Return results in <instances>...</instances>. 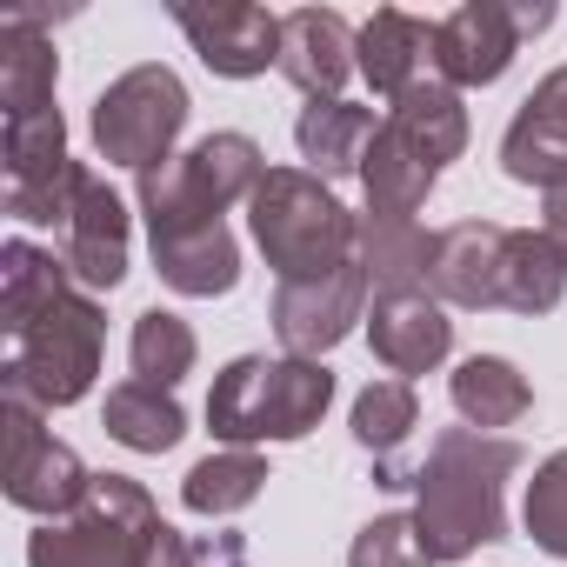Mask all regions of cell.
Listing matches in <instances>:
<instances>
[{"instance_id": "cell-1", "label": "cell", "mask_w": 567, "mask_h": 567, "mask_svg": "<svg viewBox=\"0 0 567 567\" xmlns=\"http://www.w3.org/2000/svg\"><path fill=\"white\" fill-rule=\"evenodd\" d=\"M520 447L481 427H441L427 461L414 467V527L434 560H467L487 540H507V474Z\"/></svg>"}, {"instance_id": "cell-2", "label": "cell", "mask_w": 567, "mask_h": 567, "mask_svg": "<svg viewBox=\"0 0 567 567\" xmlns=\"http://www.w3.org/2000/svg\"><path fill=\"white\" fill-rule=\"evenodd\" d=\"M334 401V374L321 361H301V354H240L214 374V394H207V427L214 441L227 447H254V441H301L321 427Z\"/></svg>"}, {"instance_id": "cell-3", "label": "cell", "mask_w": 567, "mask_h": 567, "mask_svg": "<svg viewBox=\"0 0 567 567\" xmlns=\"http://www.w3.org/2000/svg\"><path fill=\"white\" fill-rule=\"evenodd\" d=\"M247 227L280 280H315L354 260L361 214H348L334 187L308 167H267V181L247 200Z\"/></svg>"}, {"instance_id": "cell-4", "label": "cell", "mask_w": 567, "mask_h": 567, "mask_svg": "<svg viewBox=\"0 0 567 567\" xmlns=\"http://www.w3.org/2000/svg\"><path fill=\"white\" fill-rule=\"evenodd\" d=\"M260 181H267V161L247 134H207L187 154L147 167L134 200L147 234H181V227H214L234 200H254Z\"/></svg>"}, {"instance_id": "cell-5", "label": "cell", "mask_w": 567, "mask_h": 567, "mask_svg": "<svg viewBox=\"0 0 567 567\" xmlns=\"http://www.w3.org/2000/svg\"><path fill=\"white\" fill-rule=\"evenodd\" d=\"M8 341H14V354H8V368H0V394H28L34 408H74L94 388V374H101L107 321H101L94 295L68 288L54 308H41Z\"/></svg>"}, {"instance_id": "cell-6", "label": "cell", "mask_w": 567, "mask_h": 567, "mask_svg": "<svg viewBox=\"0 0 567 567\" xmlns=\"http://www.w3.org/2000/svg\"><path fill=\"white\" fill-rule=\"evenodd\" d=\"M161 507L127 474H94L87 501L61 520H41L28 540V567H141Z\"/></svg>"}, {"instance_id": "cell-7", "label": "cell", "mask_w": 567, "mask_h": 567, "mask_svg": "<svg viewBox=\"0 0 567 567\" xmlns=\"http://www.w3.org/2000/svg\"><path fill=\"white\" fill-rule=\"evenodd\" d=\"M181 127H187V87H181V74L161 68V61L127 68V74L107 81L101 101H94V147H101V161L134 167V174L174 161Z\"/></svg>"}, {"instance_id": "cell-8", "label": "cell", "mask_w": 567, "mask_h": 567, "mask_svg": "<svg viewBox=\"0 0 567 567\" xmlns=\"http://www.w3.org/2000/svg\"><path fill=\"white\" fill-rule=\"evenodd\" d=\"M554 21V8L540 0V8H507V0H467V8H454L447 21H434V74L447 87H494L520 41L540 34Z\"/></svg>"}, {"instance_id": "cell-9", "label": "cell", "mask_w": 567, "mask_h": 567, "mask_svg": "<svg viewBox=\"0 0 567 567\" xmlns=\"http://www.w3.org/2000/svg\"><path fill=\"white\" fill-rule=\"evenodd\" d=\"M0 421H8V501L28 507V514H41V520L74 514L87 501V487H94V474L81 467V454L41 427V408L28 394L0 401Z\"/></svg>"}, {"instance_id": "cell-10", "label": "cell", "mask_w": 567, "mask_h": 567, "mask_svg": "<svg viewBox=\"0 0 567 567\" xmlns=\"http://www.w3.org/2000/svg\"><path fill=\"white\" fill-rule=\"evenodd\" d=\"M167 14L220 81H254L280 68V14L267 8H247V0H174Z\"/></svg>"}, {"instance_id": "cell-11", "label": "cell", "mask_w": 567, "mask_h": 567, "mask_svg": "<svg viewBox=\"0 0 567 567\" xmlns=\"http://www.w3.org/2000/svg\"><path fill=\"white\" fill-rule=\"evenodd\" d=\"M361 308H368V274L354 260L334 267V274H315V280H280V295H274V334H280L288 354L321 361L334 341L354 334Z\"/></svg>"}, {"instance_id": "cell-12", "label": "cell", "mask_w": 567, "mask_h": 567, "mask_svg": "<svg viewBox=\"0 0 567 567\" xmlns=\"http://www.w3.org/2000/svg\"><path fill=\"white\" fill-rule=\"evenodd\" d=\"M61 260L74 274V288H87V295L121 288V280H127V207H121V194L94 167H81L74 214L61 227Z\"/></svg>"}, {"instance_id": "cell-13", "label": "cell", "mask_w": 567, "mask_h": 567, "mask_svg": "<svg viewBox=\"0 0 567 567\" xmlns=\"http://www.w3.org/2000/svg\"><path fill=\"white\" fill-rule=\"evenodd\" d=\"M501 167H507V181L540 187V194L567 187V68H554L520 101V114L507 121V141H501Z\"/></svg>"}, {"instance_id": "cell-14", "label": "cell", "mask_w": 567, "mask_h": 567, "mask_svg": "<svg viewBox=\"0 0 567 567\" xmlns=\"http://www.w3.org/2000/svg\"><path fill=\"white\" fill-rule=\"evenodd\" d=\"M368 341H374V361H381L394 381H414V374H427V368L447 361V348H454V321H447V308H441L427 288L374 295Z\"/></svg>"}, {"instance_id": "cell-15", "label": "cell", "mask_w": 567, "mask_h": 567, "mask_svg": "<svg viewBox=\"0 0 567 567\" xmlns=\"http://www.w3.org/2000/svg\"><path fill=\"white\" fill-rule=\"evenodd\" d=\"M501 254H507V227L494 220L441 227L427 260V295L447 308H501Z\"/></svg>"}, {"instance_id": "cell-16", "label": "cell", "mask_w": 567, "mask_h": 567, "mask_svg": "<svg viewBox=\"0 0 567 567\" xmlns=\"http://www.w3.org/2000/svg\"><path fill=\"white\" fill-rule=\"evenodd\" d=\"M354 28L334 8H295L280 14V74H288L308 101H341L354 74Z\"/></svg>"}, {"instance_id": "cell-17", "label": "cell", "mask_w": 567, "mask_h": 567, "mask_svg": "<svg viewBox=\"0 0 567 567\" xmlns=\"http://www.w3.org/2000/svg\"><path fill=\"white\" fill-rule=\"evenodd\" d=\"M354 68L368 74V87L381 101H401L414 81L434 74V21H414L401 8H374L361 41H354Z\"/></svg>"}, {"instance_id": "cell-18", "label": "cell", "mask_w": 567, "mask_h": 567, "mask_svg": "<svg viewBox=\"0 0 567 567\" xmlns=\"http://www.w3.org/2000/svg\"><path fill=\"white\" fill-rule=\"evenodd\" d=\"M54 81H61L54 34L41 28L34 8H14L8 21H0V107H8V121L48 114L54 107Z\"/></svg>"}, {"instance_id": "cell-19", "label": "cell", "mask_w": 567, "mask_h": 567, "mask_svg": "<svg viewBox=\"0 0 567 567\" xmlns=\"http://www.w3.org/2000/svg\"><path fill=\"white\" fill-rule=\"evenodd\" d=\"M147 240H154L161 280H167L174 295H187V301H214V295H227L234 280H240V247H234L227 220L181 227V234H147Z\"/></svg>"}, {"instance_id": "cell-20", "label": "cell", "mask_w": 567, "mask_h": 567, "mask_svg": "<svg viewBox=\"0 0 567 567\" xmlns=\"http://www.w3.org/2000/svg\"><path fill=\"white\" fill-rule=\"evenodd\" d=\"M427 260H434V234H427L421 220H401V214H361L354 267L368 274V288H381V295L427 288Z\"/></svg>"}, {"instance_id": "cell-21", "label": "cell", "mask_w": 567, "mask_h": 567, "mask_svg": "<svg viewBox=\"0 0 567 567\" xmlns=\"http://www.w3.org/2000/svg\"><path fill=\"white\" fill-rule=\"evenodd\" d=\"M394 114H388V127L441 174L447 161H461V147H467V107H461V87H447L441 74H427V81H414L401 101H388Z\"/></svg>"}, {"instance_id": "cell-22", "label": "cell", "mask_w": 567, "mask_h": 567, "mask_svg": "<svg viewBox=\"0 0 567 567\" xmlns=\"http://www.w3.org/2000/svg\"><path fill=\"white\" fill-rule=\"evenodd\" d=\"M567 295V247L547 227H507L501 254V308L507 315H554Z\"/></svg>"}, {"instance_id": "cell-23", "label": "cell", "mask_w": 567, "mask_h": 567, "mask_svg": "<svg viewBox=\"0 0 567 567\" xmlns=\"http://www.w3.org/2000/svg\"><path fill=\"white\" fill-rule=\"evenodd\" d=\"M368 141H374V114L354 107V101H308L301 121H295V147H301V161H308L321 181L361 174Z\"/></svg>"}, {"instance_id": "cell-24", "label": "cell", "mask_w": 567, "mask_h": 567, "mask_svg": "<svg viewBox=\"0 0 567 567\" xmlns=\"http://www.w3.org/2000/svg\"><path fill=\"white\" fill-rule=\"evenodd\" d=\"M434 167L381 121L374 127V141H368V161H361V187H368V214H401V220H414L421 214V200L434 194Z\"/></svg>"}, {"instance_id": "cell-25", "label": "cell", "mask_w": 567, "mask_h": 567, "mask_svg": "<svg viewBox=\"0 0 567 567\" xmlns=\"http://www.w3.org/2000/svg\"><path fill=\"white\" fill-rule=\"evenodd\" d=\"M447 394H454L461 421L481 427V434H487V427H514V421L534 408L527 374H520L514 361H501V354H474V361H461L454 381H447Z\"/></svg>"}, {"instance_id": "cell-26", "label": "cell", "mask_w": 567, "mask_h": 567, "mask_svg": "<svg viewBox=\"0 0 567 567\" xmlns=\"http://www.w3.org/2000/svg\"><path fill=\"white\" fill-rule=\"evenodd\" d=\"M68 288H74V274L48 247H34V240H8V247H0V328H8V334H21Z\"/></svg>"}, {"instance_id": "cell-27", "label": "cell", "mask_w": 567, "mask_h": 567, "mask_svg": "<svg viewBox=\"0 0 567 567\" xmlns=\"http://www.w3.org/2000/svg\"><path fill=\"white\" fill-rule=\"evenodd\" d=\"M101 427L134 447V454H167L181 434H187V414L167 388H147V381H121L107 388V408H101Z\"/></svg>"}, {"instance_id": "cell-28", "label": "cell", "mask_w": 567, "mask_h": 567, "mask_svg": "<svg viewBox=\"0 0 567 567\" xmlns=\"http://www.w3.org/2000/svg\"><path fill=\"white\" fill-rule=\"evenodd\" d=\"M260 487H267V461H260L254 447H214L207 461H194V467H187L181 501H187V514L227 520V514H240Z\"/></svg>"}, {"instance_id": "cell-29", "label": "cell", "mask_w": 567, "mask_h": 567, "mask_svg": "<svg viewBox=\"0 0 567 567\" xmlns=\"http://www.w3.org/2000/svg\"><path fill=\"white\" fill-rule=\"evenodd\" d=\"M127 354H134V381H147V388H181L187 374H194V328L181 321V315H167V308H147L141 321H134V341H127Z\"/></svg>"}, {"instance_id": "cell-30", "label": "cell", "mask_w": 567, "mask_h": 567, "mask_svg": "<svg viewBox=\"0 0 567 567\" xmlns=\"http://www.w3.org/2000/svg\"><path fill=\"white\" fill-rule=\"evenodd\" d=\"M421 427V394L414 381H368L354 394V441L368 454H394L408 434Z\"/></svg>"}, {"instance_id": "cell-31", "label": "cell", "mask_w": 567, "mask_h": 567, "mask_svg": "<svg viewBox=\"0 0 567 567\" xmlns=\"http://www.w3.org/2000/svg\"><path fill=\"white\" fill-rule=\"evenodd\" d=\"M520 520H527V534H534V547H540V554L567 560V447H560V454H547V461L534 467L527 501H520Z\"/></svg>"}, {"instance_id": "cell-32", "label": "cell", "mask_w": 567, "mask_h": 567, "mask_svg": "<svg viewBox=\"0 0 567 567\" xmlns=\"http://www.w3.org/2000/svg\"><path fill=\"white\" fill-rule=\"evenodd\" d=\"M348 567H434V554H427L414 514H374V520L354 534Z\"/></svg>"}, {"instance_id": "cell-33", "label": "cell", "mask_w": 567, "mask_h": 567, "mask_svg": "<svg viewBox=\"0 0 567 567\" xmlns=\"http://www.w3.org/2000/svg\"><path fill=\"white\" fill-rule=\"evenodd\" d=\"M141 567H200V554H194V547L161 520V527H154V540H147V560H141Z\"/></svg>"}, {"instance_id": "cell-34", "label": "cell", "mask_w": 567, "mask_h": 567, "mask_svg": "<svg viewBox=\"0 0 567 567\" xmlns=\"http://www.w3.org/2000/svg\"><path fill=\"white\" fill-rule=\"evenodd\" d=\"M547 234L567 247V187H560V194H547Z\"/></svg>"}]
</instances>
